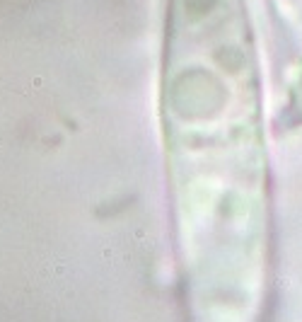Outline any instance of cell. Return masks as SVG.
Segmentation results:
<instances>
[{
  "instance_id": "cell-1",
  "label": "cell",
  "mask_w": 302,
  "mask_h": 322,
  "mask_svg": "<svg viewBox=\"0 0 302 322\" xmlns=\"http://www.w3.org/2000/svg\"><path fill=\"white\" fill-rule=\"evenodd\" d=\"M261 104L247 0H167L160 114L179 259L203 322H249L266 281Z\"/></svg>"
}]
</instances>
